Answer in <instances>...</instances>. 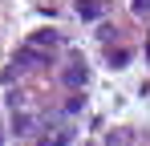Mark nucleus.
Masks as SVG:
<instances>
[{
	"mask_svg": "<svg viewBox=\"0 0 150 146\" xmlns=\"http://www.w3.org/2000/svg\"><path fill=\"white\" fill-rule=\"evenodd\" d=\"M85 81H89V69H85V61H81V57H73V61L65 65V85H69V89H81Z\"/></svg>",
	"mask_w": 150,
	"mask_h": 146,
	"instance_id": "obj_1",
	"label": "nucleus"
},
{
	"mask_svg": "<svg viewBox=\"0 0 150 146\" xmlns=\"http://www.w3.org/2000/svg\"><path fill=\"white\" fill-rule=\"evenodd\" d=\"M134 12L138 16H150V0H134Z\"/></svg>",
	"mask_w": 150,
	"mask_h": 146,
	"instance_id": "obj_7",
	"label": "nucleus"
},
{
	"mask_svg": "<svg viewBox=\"0 0 150 146\" xmlns=\"http://www.w3.org/2000/svg\"><path fill=\"white\" fill-rule=\"evenodd\" d=\"M28 45H33V49H41V45H61V33H57V28H37V33L28 37Z\"/></svg>",
	"mask_w": 150,
	"mask_h": 146,
	"instance_id": "obj_3",
	"label": "nucleus"
},
{
	"mask_svg": "<svg viewBox=\"0 0 150 146\" xmlns=\"http://www.w3.org/2000/svg\"><path fill=\"white\" fill-rule=\"evenodd\" d=\"M77 12H81V21H98L105 16V0H77Z\"/></svg>",
	"mask_w": 150,
	"mask_h": 146,
	"instance_id": "obj_2",
	"label": "nucleus"
},
{
	"mask_svg": "<svg viewBox=\"0 0 150 146\" xmlns=\"http://www.w3.org/2000/svg\"><path fill=\"white\" fill-rule=\"evenodd\" d=\"M126 61H130V53H126V49H118V53H110V65H114V69H122Z\"/></svg>",
	"mask_w": 150,
	"mask_h": 146,
	"instance_id": "obj_6",
	"label": "nucleus"
},
{
	"mask_svg": "<svg viewBox=\"0 0 150 146\" xmlns=\"http://www.w3.org/2000/svg\"><path fill=\"white\" fill-rule=\"evenodd\" d=\"M33 130H37V122L28 118V114H16V118H12V134L25 138V134H33Z\"/></svg>",
	"mask_w": 150,
	"mask_h": 146,
	"instance_id": "obj_4",
	"label": "nucleus"
},
{
	"mask_svg": "<svg viewBox=\"0 0 150 146\" xmlns=\"http://www.w3.org/2000/svg\"><path fill=\"white\" fill-rule=\"evenodd\" d=\"M81 110H85V97H69V101H65V110H61V114H65V118H77V114H81Z\"/></svg>",
	"mask_w": 150,
	"mask_h": 146,
	"instance_id": "obj_5",
	"label": "nucleus"
}]
</instances>
